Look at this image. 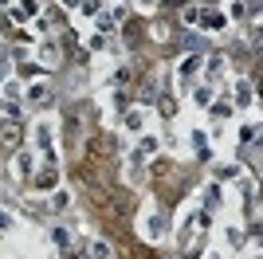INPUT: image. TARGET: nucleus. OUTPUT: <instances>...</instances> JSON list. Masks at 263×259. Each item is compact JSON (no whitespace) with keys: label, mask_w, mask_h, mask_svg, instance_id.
<instances>
[{"label":"nucleus","mask_w":263,"mask_h":259,"mask_svg":"<svg viewBox=\"0 0 263 259\" xmlns=\"http://www.w3.org/2000/svg\"><path fill=\"white\" fill-rule=\"evenodd\" d=\"M32 173H35V153L32 150H20L16 157H12V177H16V181H28Z\"/></svg>","instance_id":"nucleus-1"},{"label":"nucleus","mask_w":263,"mask_h":259,"mask_svg":"<svg viewBox=\"0 0 263 259\" xmlns=\"http://www.w3.org/2000/svg\"><path fill=\"white\" fill-rule=\"evenodd\" d=\"M122 177H126V184H142L145 181V153L134 150L130 157H126V173H122Z\"/></svg>","instance_id":"nucleus-2"},{"label":"nucleus","mask_w":263,"mask_h":259,"mask_svg":"<svg viewBox=\"0 0 263 259\" xmlns=\"http://www.w3.org/2000/svg\"><path fill=\"white\" fill-rule=\"evenodd\" d=\"M51 118H40V122H35V126H32V138H35V145H40V150H44V153H55L51 150V145H55V134H51Z\"/></svg>","instance_id":"nucleus-3"},{"label":"nucleus","mask_w":263,"mask_h":259,"mask_svg":"<svg viewBox=\"0 0 263 259\" xmlns=\"http://www.w3.org/2000/svg\"><path fill=\"white\" fill-rule=\"evenodd\" d=\"M59 59H63V51H59V40L44 35V43H40V67H44V71H51Z\"/></svg>","instance_id":"nucleus-4"},{"label":"nucleus","mask_w":263,"mask_h":259,"mask_svg":"<svg viewBox=\"0 0 263 259\" xmlns=\"http://www.w3.org/2000/svg\"><path fill=\"white\" fill-rule=\"evenodd\" d=\"M122 126L130 130V134H142V130L149 126V110H145V106H134V110H126V118H122Z\"/></svg>","instance_id":"nucleus-5"},{"label":"nucleus","mask_w":263,"mask_h":259,"mask_svg":"<svg viewBox=\"0 0 263 259\" xmlns=\"http://www.w3.org/2000/svg\"><path fill=\"white\" fill-rule=\"evenodd\" d=\"M142 232H145V239H154V244H157V239H165V232H169V220H165L161 212H154V216H145Z\"/></svg>","instance_id":"nucleus-6"},{"label":"nucleus","mask_w":263,"mask_h":259,"mask_svg":"<svg viewBox=\"0 0 263 259\" xmlns=\"http://www.w3.org/2000/svg\"><path fill=\"white\" fill-rule=\"evenodd\" d=\"M12 20L16 24H24V20H35V16H40V4H35V0H20V4H12Z\"/></svg>","instance_id":"nucleus-7"},{"label":"nucleus","mask_w":263,"mask_h":259,"mask_svg":"<svg viewBox=\"0 0 263 259\" xmlns=\"http://www.w3.org/2000/svg\"><path fill=\"white\" fill-rule=\"evenodd\" d=\"M197 24L204 28V32H224V24H228V16L224 12H200Z\"/></svg>","instance_id":"nucleus-8"},{"label":"nucleus","mask_w":263,"mask_h":259,"mask_svg":"<svg viewBox=\"0 0 263 259\" xmlns=\"http://www.w3.org/2000/svg\"><path fill=\"white\" fill-rule=\"evenodd\" d=\"M232 102H236V106H252V83H248V79H236V83H232Z\"/></svg>","instance_id":"nucleus-9"},{"label":"nucleus","mask_w":263,"mask_h":259,"mask_svg":"<svg viewBox=\"0 0 263 259\" xmlns=\"http://www.w3.org/2000/svg\"><path fill=\"white\" fill-rule=\"evenodd\" d=\"M200 63H204V59H200L197 51H193V55H185V59L177 63V75H181V79H193V75L200 71Z\"/></svg>","instance_id":"nucleus-10"},{"label":"nucleus","mask_w":263,"mask_h":259,"mask_svg":"<svg viewBox=\"0 0 263 259\" xmlns=\"http://www.w3.org/2000/svg\"><path fill=\"white\" fill-rule=\"evenodd\" d=\"M51 248H59V251L71 248V232H67L63 224H55V228H51Z\"/></svg>","instance_id":"nucleus-11"},{"label":"nucleus","mask_w":263,"mask_h":259,"mask_svg":"<svg viewBox=\"0 0 263 259\" xmlns=\"http://www.w3.org/2000/svg\"><path fill=\"white\" fill-rule=\"evenodd\" d=\"M24 98H28V102H35V106H40V102H47V83H32L28 90H24Z\"/></svg>","instance_id":"nucleus-12"},{"label":"nucleus","mask_w":263,"mask_h":259,"mask_svg":"<svg viewBox=\"0 0 263 259\" xmlns=\"http://www.w3.org/2000/svg\"><path fill=\"white\" fill-rule=\"evenodd\" d=\"M87 255L90 259H110V244H106V239H90V244H87Z\"/></svg>","instance_id":"nucleus-13"},{"label":"nucleus","mask_w":263,"mask_h":259,"mask_svg":"<svg viewBox=\"0 0 263 259\" xmlns=\"http://www.w3.org/2000/svg\"><path fill=\"white\" fill-rule=\"evenodd\" d=\"M51 208H55V212L71 208V193H67V189H55V193H51Z\"/></svg>","instance_id":"nucleus-14"},{"label":"nucleus","mask_w":263,"mask_h":259,"mask_svg":"<svg viewBox=\"0 0 263 259\" xmlns=\"http://www.w3.org/2000/svg\"><path fill=\"white\" fill-rule=\"evenodd\" d=\"M220 200H224V189H220V184H209V189H204V205L220 208Z\"/></svg>","instance_id":"nucleus-15"},{"label":"nucleus","mask_w":263,"mask_h":259,"mask_svg":"<svg viewBox=\"0 0 263 259\" xmlns=\"http://www.w3.org/2000/svg\"><path fill=\"white\" fill-rule=\"evenodd\" d=\"M0 110H4L8 118H20V98H0Z\"/></svg>","instance_id":"nucleus-16"},{"label":"nucleus","mask_w":263,"mask_h":259,"mask_svg":"<svg viewBox=\"0 0 263 259\" xmlns=\"http://www.w3.org/2000/svg\"><path fill=\"white\" fill-rule=\"evenodd\" d=\"M0 141H8V145H20V126H4V134H0Z\"/></svg>","instance_id":"nucleus-17"},{"label":"nucleus","mask_w":263,"mask_h":259,"mask_svg":"<svg viewBox=\"0 0 263 259\" xmlns=\"http://www.w3.org/2000/svg\"><path fill=\"white\" fill-rule=\"evenodd\" d=\"M224 75V55H212L209 59V79H220Z\"/></svg>","instance_id":"nucleus-18"},{"label":"nucleus","mask_w":263,"mask_h":259,"mask_svg":"<svg viewBox=\"0 0 263 259\" xmlns=\"http://www.w3.org/2000/svg\"><path fill=\"white\" fill-rule=\"evenodd\" d=\"M79 12H83V16H99V12H102V0H83Z\"/></svg>","instance_id":"nucleus-19"},{"label":"nucleus","mask_w":263,"mask_h":259,"mask_svg":"<svg viewBox=\"0 0 263 259\" xmlns=\"http://www.w3.org/2000/svg\"><path fill=\"white\" fill-rule=\"evenodd\" d=\"M157 145H161V141H157L154 134H145V138H142V145H138V153H157Z\"/></svg>","instance_id":"nucleus-20"},{"label":"nucleus","mask_w":263,"mask_h":259,"mask_svg":"<svg viewBox=\"0 0 263 259\" xmlns=\"http://www.w3.org/2000/svg\"><path fill=\"white\" fill-rule=\"evenodd\" d=\"M228 20H243V0H228Z\"/></svg>","instance_id":"nucleus-21"},{"label":"nucleus","mask_w":263,"mask_h":259,"mask_svg":"<svg viewBox=\"0 0 263 259\" xmlns=\"http://www.w3.org/2000/svg\"><path fill=\"white\" fill-rule=\"evenodd\" d=\"M228 114H232V106H228V102H216V106H212V122H224Z\"/></svg>","instance_id":"nucleus-22"},{"label":"nucleus","mask_w":263,"mask_h":259,"mask_svg":"<svg viewBox=\"0 0 263 259\" xmlns=\"http://www.w3.org/2000/svg\"><path fill=\"white\" fill-rule=\"evenodd\" d=\"M193 102H197V106H209V102H212V86H200V90H197V98H193Z\"/></svg>","instance_id":"nucleus-23"},{"label":"nucleus","mask_w":263,"mask_h":259,"mask_svg":"<svg viewBox=\"0 0 263 259\" xmlns=\"http://www.w3.org/2000/svg\"><path fill=\"white\" fill-rule=\"evenodd\" d=\"M126 12H130V4H122V0H118V4L110 8V20H126Z\"/></svg>","instance_id":"nucleus-24"},{"label":"nucleus","mask_w":263,"mask_h":259,"mask_svg":"<svg viewBox=\"0 0 263 259\" xmlns=\"http://www.w3.org/2000/svg\"><path fill=\"white\" fill-rule=\"evenodd\" d=\"M12 75V63H8V55H0V83H8Z\"/></svg>","instance_id":"nucleus-25"},{"label":"nucleus","mask_w":263,"mask_h":259,"mask_svg":"<svg viewBox=\"0 0 263 259\" xmlns=\"http://www.w3.org/2000/svg\"><path fill=\"white\" fill-rule=\"evenodd\" d=\"M240 141L248 145V141H255V126H240Z\"/></svg>","instance_id":"nucleus-26"},{"label":"nucleus","mask_w":263,"mask_h":259,"mask_svg":"<svg viewBox=\"0 0 263 259\" xmlns=\"http://www.w3.org/2000/svg\"><path fill=\"white\" fill-rule=\"evenodd\" d=\"M8 228H12V216H8V208L0 205V232H8Z\"/></svg>","instance_id":"nucleus-27"},{"label":"nucleus","mask_w":263,"mask_h":259,"mask_svg":"<svg viewBox=\"0 0 263 259\" xmlns=\"http://www.w3.org/2000/svg\"><path fill=\"white\" fill-rule=\"evenodd\" d=\"M102 43H106V40H102V35H87V47H90V51H99Z\"/></svg>","instance_id":"nucleus-28"},{"label":"nucleus","mask_w":263,"mask_h":259,"mask_svg":"<svg viewBox=\"0 0 263 259\" xmlns=\"http://www.w3.org/2000/svg\"><path fill=\"white\" fill-rule=\"evenodd\" d=\"M4 98H20V86H16V83H4Z\"/></svg>","instance_id":"nucleus-29"},{"label":"nucleus","mask_w":263,"mask_h":259,"mask_svg":"<svg viewBox=\"0 0 263 259\" xmlns=\"http://www.w3.org/2000/svg\"><path fill=\"white\" fill-rule=\"evenodd\" d=\"M138 4H142V8H154V4H157V0H138Z\"/></svg>","instance_id":"nucleus-30"},{"label":"nucleus","mask_w":263,"mask_h":259,"mask_svg":"<svg viewBox=\"0 0 263 259\" xmlns=\"http://www.w3.org/2000/svg\"><path fill=\"white\" fill-rule=\"evenodd\" d=\"M0 4H8V8H12V4H20V0H0Z\"/></svg>","instance_id":"nucleus-31"},{"label":"nucleus","mask_w":263,"mask_h":259,"mask_svg":"<svg viewBox=\"0 0 263 259\" xmlns=\"http://www.w3.org/2000/svg\"><path fill=\"white\" fill-rule=\"evenodd\" d=\"M67 4H79V0H67Z\"/></svg>","instance_id":"nucleus-32"},{"label":"nucleus","mask_w":263,"mask_h":259,"mask_svg":"<svg viewBox=\"0 0 263 259\" xmlns=\"http://www.w3.org/2000/svg\"><path fill=\"white\" fill-rule=\"evenodd\" d=\"M209 259H220V255H209Z\"/></svg>","instance_id":"nucleus-33"}]
</instances>
